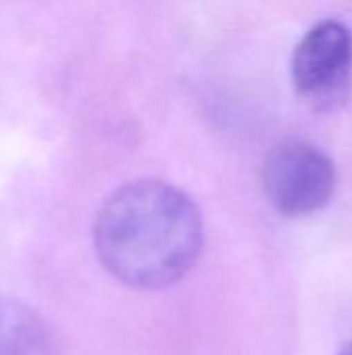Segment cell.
<instances>
[{"mask_svg": "<svg viewBox=\"0 0 352 355\" xmlns=\"http://www.w3.org/2000/svg\"><path fill=\"white\" fill-rule=\"evenodd\" d=\"M340 355H352V343H351V345H346V347L342 349V354H340Z\"/></svg>", "mask_w": 352, "mask_h": 355, "instance_id": "5", "label": "cell"}, {"mask_svg": "<svg viewBox=\"0 0 352 355\" xmlns=\"http://www.w3.org/2000/svg\"><path fill=\"white\" fill-rule=\"evenodd\" d=\"M0 355H54L44 318L12 297H0Z\"/></svg>", "mask_w": 352, "mask_h": 355, "instance_id": "4", "label": "cell"}, {"mask_svg": "<svg viewBox=\"0 0 352 355\" xmlns=\"http://www.w3.org/2000/svg\"><path fill=\"white\" fill-rule=\"evenodd\" d=\"M263 189L270 204L282 216H309L332 200L336 166L322 148L303 139H288L268 154Z\"/></svg>", "mask_w": 352, "mask_h": 355, "instance_id": "2", "label": "cell"}, {"mask_svg": "<svg viewBox=\"0 0 352 355\" xmlns=\"http://www.w3.org/2000/svg\"><path fill=\"white\" fill-rule=\"evenodd\" d=\"M93 245L102 266L122 285L160 291L183 281L203 250V218L176 185L139 179L118 187L100 208Z\"/></svg>", "mask_w": 352, "mask_h": 355, "instance_id": "1", "label": "cell"}, {"mask_svg": "<svg viewBox=\"0 0 352 355\" xmlns=\"http://www.w3.org/2000/svg\"><path fill=\"white\" fill-rule=\"evenodd\" d=\"M290 75L297 92L319 106L346 96L352 77V33L340 21H322L295 48Z\"/></svg>", "mask_w": 352, "mask_h": 355, "instance_id": "3", "label": "cell"}]
</instances>
